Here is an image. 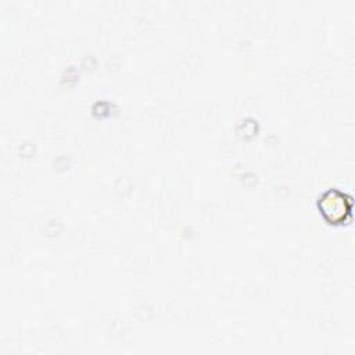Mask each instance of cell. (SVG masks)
Returning a JSON list of instances; mask_svg holds the SVG:
<instances>
[{"instance_id": "6da1fadb", "label": "cell", "mask_w": 355, "mask_h": 355, "mask_svg": "<svg viewBox=\"0 0 355 355\" xmlns=\"http://www.w3.org/2000/svg\"><path fill=\"white\" fill-rule=\"evenodd\" d=\"M319 209L323 218L330 223H340L345 220L351 212L349 198L338 189H329L319 198Z\"/></svg>"}]
</instances>
